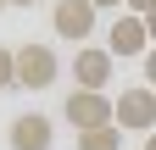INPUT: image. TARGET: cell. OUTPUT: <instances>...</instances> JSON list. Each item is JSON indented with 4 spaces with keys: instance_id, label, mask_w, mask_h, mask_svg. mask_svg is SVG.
I'll use <instances>...</instances> for the list:
<instances>
[{
    "instance_id": "cell-4",
    "label": "cell",
    "mask_w": 156,
    "mask_h": 150,
    "mask_svg": "<svg viewBox=\"0 0 156 150\" xmlns=\"http://www.w3.org/2000/svg\"><path fill=\"white\" fill-rule=\"evenodd\" d=\"M50 28L62 33V39H73V45H84L89 33H95V6H89V0H56Z\"/></svg>"
},
{
    "instance_id": "cell-16",
    "label": "cell",
    "mask_w": 156,
    "mask_h": 150,
    "mask_svg": "<svg viewBox=\"0 0 156 150\" xmlns=\"http://www.w3.org/2000/svg\"><path fill=\"white\" fill-rule=\"evenodd\" d=\"M6 6H11V0H0V11H6Z\"/></svg>"
},
{
    "instance_id": "cell-8",
    "label": "cell",
    "mask_w": 156,
    "mask_h": 150,
    "mask_svg": "<svg viewBox=\"0 0 156 150\" xmlns=\"http://www.w3.org/2000/svg\"><path fill=\"white\" fill-rule=\"evenodd\" d=\"M78 150H123V128H95V134H78Z\"/></svg>"
},
{
    "instance_id": "cell-15",
    "label": "cell",
    "mask_w": 156,
    "mask_h": 150,
    "mask_svg": "<svg viewBox=\"0 0 156 150\" xmlns=\"http://www.w3.org/2000/svg\"><path fill=\"white\" fill-rule=\"evenodd\" d=\"M11 6H34V0H11Z\"/></svg>"
},
{
    "instance_id": "cell-13",
    "label": "cell",
    "mask_w": 156,
    "mask_h": 150,
    "mask_svg": "<svg viewBox=\"0 0 156 150\" xmlns=\"http://www.w3.org/2000/svg\"><path fill=\"white\" fill-rule=\"evenodd\" d=\"M145 28H151V45H156V11H151V17H145Z\"/></svg>"
},
{
    "instance_id": "cell-11",
    "label": "cell",
    "mask_w": 156,
    "mask_h": 150,
    "mask_svg": "<svg viewBox=\"0 0 156 150\" xmlns=\"http://www.w3.org/2000/svg\"><path fill=\"white\" fill-rule=\"evenodd\" d=\"M145 84H151V89H156V45H151V50H145Z\"/></svg>"
},
{
    "instance_id": "cell-9",
    "label": "cell",
    "mask_w": 156,
    "mask_h": 150,
    "mask_svg": "<svg viewBox=\"0 0 156 150\" xmlns=\"http://www.w3.org/2000/svg\"><path fill=\"white\" fill-rule=\"evenodd\" d=\"M0 89H17V50L0 45Z\"/></svg>"
},
{
    "instance_id": "cell-7",
    "label": "cell",
    "mask_w": 156,
    "mask_h": 150,
    "mask_svg": "<svg viewBox=\"0 0 156 150\" xmlns=\"http://www.w3.org/2000/svg\"><path fill=\"white\" fill-rule=\"evenodd\" d=\"M50 139H56V128H50V117H39V111H23V117L11 122V150H50Z\"/></svg>"
},
{
    "instance_id": "cell-6",
    "label": "cell",
    "mask_w": 156,
    "mask_h": 150,
    "mask_svg": "<svg viewBox=\"0 0 156 150\" xmlns=\"http://www.w3.org/2000/svg\"><path fill=\"white\" fill-rule=\"evenodd\" d=\"M106 50H112V56H145V50H151V28H145V17L123 11V17L112 22V39H106Z\"/></svg>"
},
{
    "instance_id": "cell-14",
    "label": "cell",
    "mask_w": 156,
    "mask_h": 150,
    "mask_svg": "<svg viewBox=\"0 0 156 150\" xmlns=\"http://www.w3.org/2000/svg\"><path fill=\"white\" fill-rule=\"evenodd\" d=\"M145 150H156V134H145Z\"/></svg>"
},
{
    "instance_id": "cell-2",
    "label": "cell",
    "mask_w": 156,
    "mask_h": 150,
    "mask_svg": "<svg viewBox=\"0 0 156 150\" xmlns=\"http://www.w3.org/2000/svg\"><path fill=\"white\" fill-rule=\"evenodd\" d=\"M117 128L123 134H156V89L151 84L117 95Z\"/></svg>"
},
{
    "instance_id": "cell-3",
    "label": "cell",
    "mask_w": 156,
    "mask_h": 150,
    "mask_svg": "<svg viewBox=\"0 0 156 150\" xmlns=\"http://www.w3.org/2000/svg\"><path fill=\"white\" fill-rule=\"evenodd\" d=\"M56 72H62V61H56L50 45H23L17 50V89H50Z\"/></svg>"
},
{
    "instance_id": "cell-5",
    "label": "cell",
    "mask_w": 156,
    "mask_h": 150,
    "mask_svg": "<svg viewBox=\"0 0 156 150\" xmlns=\"http://www.w3.org/2000/svg\"><path fill=\"white\" fill-rule=\"evenodd\" d=\"M112 61H117L112 50L84 45V50L73 56V84H78V89H101V95H106V84H112Z\"/></svg>"
},
{
    "instance_id": "cell-12",
    "label": "cell",
    "mask_w": 156,
    "mask_h": 150,
    "mask_svg": "<svg viewBox=\"0 0 156 150\" xmlns=\"http://www.w3.org/2000/svg\"><path fill=\"white\" fill-rule=\"evenodd\" d=\"M89 6H95V11H112V6H123V0H89Z\"/></svg>"
},
{
    "instance_id": "cell-10",
    "label": "cell",
    "mask_w": 156,
    "mask_h": 150,
    "mask_svg": "<svg viewBox=\"0 0 156 150\" xmlns=\"http://www.w3.org/2000/svg\"><path fill=\"white\" fill-rule=\"evenodd\" d=\"M123 6H128L134 17H151V11H156V0H123Z\"/></svg>"
},
{
    "instance_id": "cell-1",
    "label": "cell",
    "mask_w": 156,
    "mask_h": 150,
    "mask_svg": "<svg viewBox=\"0 0 156 150\" xmlns=\"http://www.w3.org/2000/svg\"><path fill=\"white\" fill-rule=\"evenodd\" d=\"M67 122L78 128V134L112 128V122H117V100L101 95V89H73V95H67Z\"/></svg>"
}]
</instances>
